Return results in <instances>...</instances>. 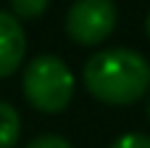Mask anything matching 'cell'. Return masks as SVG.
<instances>
[{"label":"cell","mask_w":150,"mask_h":148,"mask_svg":"<svg viewBox=\"0 0 150 148\" xmlns=\"http://www.w3.org/2000/svg\"><path fill=\"white\" fill-rule=\"evenodd\" d=\"M84 87L105 106H129L150 90V64L132 48H105L84 64Z\"/></svg>","instance_id":"6da1fadb"},{"label":"cell","mask_w":150,"mask_h":148,"mask_svg":"<svg viewBox=\"0 0 150 148\" xmlns=\"http://www.w3.org/2000/svg\"><path fill=\"white\" fill-rule=\"evenodd\" d=\"M21 87L32 109H37L40 114H61L74 98L76 79L63 58L45 53L26 64Z\"/></svg>","instance_id":"7a4b0ae2"},{"label":"cell","mask_w":150,"mask_h":148,"mask_svg":"<svg viewBox=\"0 0 150 148\" xmlns=\"http://www.w3.org/2000/svg\"><path fill=\"white\" fill-rule=\"evenodd\" d=\"M119 21L113 0H74L66 13V34L71 42L92 48L111 37Z\"/></svg>","instance_id":"3957f363"},{"label":"cell","mask_w":150,"mask_h":148,"mask_svg":"<svg viewBox=\"0 0 150 148\" xmlns=\"http://www.w3.org/2000/svg\"><path fill=\"white\" fill-rule=\"evenodd\" d=\"M24 53H26V34L21 21L13 13L0 11V79L11 77L18 69Z\"/></svg>","instance_id":"277c9868"},{"label":"cell","mask_w":150,"mask_h":148,"mask_svg":"<svg viewBox=\"0 0 150 148\" xmlns=\"http://www.w3.org/2000/svg\"><path fill=\"white\" fill-rule=\"evenodd\" d=\"M21 138V117L13 103L0 101V148H16Z\"/></svg>","instance_id":"5b68a950"},{"label":"cell","mask_w":150,"mask_h":148,"mask_svg":"<svg viewBox=\"0 0 150 148\" xmlns=\"http://www.w3.org/2000/svg\"><path fill=\"white\" fill-rule=\"evenodd\" d=\"M8 3H11V13L16 19H37L50 5V0H8Z\"/></svg>","instance_id":"8992f818"},{"label":"cell","mask_w":150,"mask_h":148,"mask_svg":"<svg viewBox=\"0 0 150 148\" xmlns=\"http://www.w3.org/2000/svg\"><path fill=\"white\" fill-rule=\"evenodd\" d=\"M108 148H150V138L142 132H127V135L116 138Z\"/></svg>","instance_id":"52a82bcc"},{"label":"cell","mask_w":150,"mask_h":148,"mask_svg":"<svg viewBox=\"0 0 150 148\" xmlns=\"http://www.w3.org/2000/svg\"><path fill=\"white\" fill-rule=\"evenodd\" d=\"M26 148H71V143L66 138H61V135H40Z\"/></svg>","instance_id":"ba28073f"},{"label":"cell","mask_w":150,"mask_h":148,"mask_svg":"<svg viewBox=\"0 0 150 148\" xmlns=\"http://www.w3.org/2000/svg\"><path fill=\"white\" fill-rule=\"evenodd\" d=\"M145 32H148V37H150V11H148V16H145Z\"/></svg>","instance_id":"9c48e42d"},{"label":"cell","mask_w":150,"mask_h":148,"mask_svg":"<svg viewBox=\"0 0 150 148\" xmlns=\"http://www.w3.org/2000/svg\"><path fill=\"white\" fill-rule=\"evenodd\" d=\"M148 119H150V98H148Z\"/></svg>","instance_id":"30bf717a"}]
</instances>
